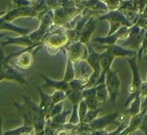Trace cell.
I'll return each mask as SVG.
<instances>
[{"instance_id": "5b68a950", "label": "cell", "mask_w": 147, "mask_h": 135, "mask_svg": "<svg viewBox=\"0 0 147 135\" xmlns=\"http://www.w3.org/2000/svg\"><path fill=\"white\" fill-rule=\"evenodd\" d=\"M145 30H146L141 28L138 25L135 24L130 27L129 35L125 40L123 41V42L121 43L120 45L129 50H139L142 43Z\"/></svg>"}, {"instance_id": "f1b7e54d", "label": "cell", "mask_w": 147, "mask_h": 135, "mask_svg": "<svg viewBox=\"0 0 147 135\" xmlns=\"http://www.w3.org/2000/svg\"><path fill=\"white\" fill-rule=\"evenodd\" d=\"M147 52V30H145V33H144V38H143L142 43L140 45V49L138 50V60L140 61V59H142V57L146 54Z\"/></svg>"}, {"instance_id": "4316f807", "label": "cell", "mask_w": 147, "mask_h": 135, "mask_svg": "<svg viewBox=\"0 0 147 135\" xmlns=\"http://www.w3.org/2000/svg\"><path fill=\"white\" fill-rule=\"evenodd\" d=\"M65 98H67V95L65 91L63 90H56L53 92L52 95V106L55 104L60 103V102L63 101Z\"/></svg>"}, {"instance_id": "3957f363", "label": "cell", "mask_w": 147, "mask_h": 135, "mask_svg": "<svg viewBox=\"0 0 147 135\" xmlns=\"http://www.w3.org/2000/svg\"><path fill=\"white\" fill-rule=\"evenodd\" d=\"M65 47L66 49L67 57L74 63L80 61L86 60L88 56V48L85 44L80 41L67 44Z\"/></svg>"}, {"instance_id": "7a4b0ae2", "label": "cell", "mask_w": 147, "mask_h": 135, "mask_svg": "<svg viewBox=\"0 0 147 135\" xmlns=\"http://www.w3.org/2000/svg\"><path fill=\"white\" fill-rule=\"evenodd\" d=\"M38 46H33V47H28L23 49L22 51H19L17 53H14L5 58L3 59L4 62L8 63L11 59H13V63L17 67L20 69H29L32 67L33 65V57L32 53H30V50Z\"/></svg>"}, {"instance_id": "8fae6325", "label": "cell", "mask_w": 147, "mask_h": 135, "mask_svg": "<svg viewBox=\"0 0 147 135\" xmlns=\"http://www.w3.org/2000/svg\"><path fill=\"white\" fill-rule=\"evenodd\" d=\"M147 108H144V110L141 111L139 114L135 115V116H131V118L129 121L128 122V125L127 128L124 129L123 132L121 133V134H131L136 131L138 130L141 122H142L143 118L144 115L146 113Z\"/></svg>"}, {"instance_id": "d6986e66", "label": "cell", "mask_w": 147, "mask_h": 135, "mask_svg": "<svg viewBox=\"0 0 147 135\" xmlns=\"http://www.w3.org/2000/svg\"><path fill=\"white\" fill-rule=\"evenodd\" d=\"M96 98L98 101L100 103L105 104L106 100H107V97L109 96V92L107 90V86H106L105 80L102 83H99L98 85L96 87Z\"/></svg>"}, {"instance_id": "52a82bcc", "label": "cell", "mask_w": 147, "mask_h": 135, "mask_svg": "<svg viewBox=\"0 0 147 135\" xmlns=\"http://www.w3.org/2000/svg\"><path fill=\"white\" fill-rule=\"evenodd\" d=\"M2 72H1V80H14L20 83L25 84L27 80L24 78L23 74L18 70L9 65V63L7 62H2Z\"/></svg>"}, {"instance_id": "7402d4cb", "label": "cell", "mask_w": 147, "mask_h": 135, "mask_svg": "<svg viewBox=\"0 0 147 135\" xmlns=\"http://www.w3.org/2000/svg\"><path fill=\"white\" fill-rule=\"evenodd\" d=\"M119 38L113 33L111 35H107L106 37H99L96 36L94 39V42L99 44V46H104V45H111L115 44L117 43Z\"/></svg>"}, {"instance_id": "484cf974", "label": "cell", "mask_w": 147, "mask_h": 135, "mask_svg": "<svg viewBox=\"0 0 147 135\" xmlns=\"http://www.w3.org/2000/svg\"><path fill=\"white\" fill-rule=\"evenodd\" d=\"M63 101L52 106L48 112V113L46 115V120H50V119L53 118L55 116L57 115L58 114L61 113L63 112Z\"/></svg>"}, {"instance_id": "f35d334b", "label": "cell", "mask_w": 147, "mask_h": 135, "mask_svg": "<svg viewBox=\"0 0 147 135\" xmlns=\"http://www.w3.org/2000/svg\"><path fill=\"white\" fill-rule=\"evenodd\" d=\"M140 95L141 97H144L147 96V81H143L140 87Z\"/></svg>"}, {"instance_id": "d4e9b609", "label": "cell", "mask_w": 147, "mask_h": 135, "mask_svg": "<svg viewBox=\"0 0 147 135\" xmlns=\"http://www.w3.org/2000/svg\"><path fill=\"white\" fill-rule=\"evenodd\" d=\"M67 98L71 101V103L73 104H79L80 102L84 99L83 95H82V91H74L71 89L67 90L66 92Z\"/></svg>"}, {"instance_id": "f546056e", "label": "cell", "mask_w": 147, "mask_h": 135, "mask_svg": "<svg viewBox=\"0 0 147 135\" xmlns=\"http://www.w3.org/2000/svg\"><path fill=\"white\" fill-rule=\"evenodd\" d=\"M129 33H130V27H127L126 25L121 26L115 33V35L118 37L119 39H121V40H124V39H126L129 35Z\"/></svg>"}, {"instance_id": "d6a6232c", "label": "cell", "mask_w": 147, "mask_h": 135, "mask_svg": "<svg viewBox=\"0 0 147 135\" xmlns=\"http://www.w3.org/2000/svg\"><path fill=\"white\" fill-rule=\"evenodd\" d=\"M69 89L74 91H82L85 89V86L81 83L78 78H75L69 82Z\"/></svg>"}, {"instance_id": "44dd1931", "label": "cell", "mask_w": 147, "mask_h": 135, "mask_svg": "<svg viewBox=\"0 0 147 135\" xmlns=\"http://www.w3.org/2000/svg\"><path fill=\"white\" fill-rule=\"evenodd\" d=\"M32 132H35L34 126L32 125H26L23 124V125L18 127L16 128L12 129V130L7 131L5 132V135H19V134H32Z\"/></svg>"}, {"instance_id": "e575fe53", "label": "cell", "mask_w": 147, "mask_h": 135, "mask_svg": "<svg viewBox=\"0 0 147 135\" xmlns=\"http://www.w3.org/2000/svg\"><path fill=\"white\" fill-rule=\"evenodd\" d=\"M122 0H105V2L107 4V7L109 10H116L119 8L121 4Z\"/></svg>"}, {"instance_id": "7bdbcfd3", "label": "cell", "mask_w": 147, "mask_h": 135, "mask_svg": "<svg viewBox=\"0 0 147 135\" xmlns=\"http://www.w3.org/2000/svg\"></svg>"}, {"instance_id": "5bb4252c", "label": "cell", "mask_w": 147, "mask_h": 135, "mask_svg": "<svg viewBox=\"0 0 147 135\" xmlns=\"http://www.w3.org/2000/svg\"><path fill=\"white\" fill-rule=\"evenodd\" d=\"M88 56L86 61L93 68L94 72H97L102 73V67L100 63V53L97 52L93 47L88 46Z\"/></svg>"}, {"instance_id": "ac0fdd59", "label": "cell", "mask_w": 147, "mask_h": 135, "mask_svg": "<svg viewBox=\"0 0 147 135\" xmlns=\"http://www.w3.org/2000/svg\"><path fill=\"white\" fill-rule=\"evenodd\" d=\"M141 95H140V92L138 93L137 95L135 96L133 100L130 102V106L127 109V113L130 116H135V115H138L140 113V108H141Z\"/></svg>"}, {"instance_id": "cb8c5ba5", "label": "cell", "mask_w": 147, "mask_h": 135, "mask_svg": "<svg viewBox=\"0 0 147 135\" xmlns=\"http://www.w3.org/2000/svg\"><path fill=\"white\" fill-rule=\"evenodd\" d=\"M71 110H65L64 112H62L61 113L58 114L56 116H55L53 118L47 120H50L52 123L56 124V125H63V124L69 123V119H68V116L71 115Z\"/></svg>"}, {"instance_id": "74e56055", "label": "cell", "mask_w": 147, "mask_h": 135, "mask_svg": "<svg viewBox=\"0 0 147 135\" xmlns=\"http://www.w3.org/2000/svg\"><path fill=\"white\" fill-rule=\"evenodd\" d=\"M13 2L17 7L29 6V5L32 4V2L29 1V0H13Z\"/></svg>"}, {"instance_id": "7c38bea8", "label": "cell", "mask_w": 147, "mask_h": 135, "mask_svg": "<svg viewBox=\"0 0 147 135\" xmlns=\"http://www.w3.org/2000/svg\"><path fill=\"white\" fill-rule=\"evenodd\" d=\"M105 49H108L111 51L115 57L121 56V57H127V58H132L134 56H137L138 52L136 50H129V49L125 48L122 47L121 45L117 44H111V45H104V46H99Z\"/></svg>"}, {"instance_id": "8d00e7d4", "label": "cell", "mask_w": 147, "mask_h": 135, "mask_svg": "<svg viewBox=\"0 0 147 135\" xmlns=\"http://www.w3.org/2000/svg\"><path fill=\"white\" fill-rule=\"evenodd\" d=\"M139 131L144 134L147 135V112L144 115V118H143L141 124H140V127H139Z\"/></svg>"}, {"instance_id": "603a6c76", "label": "cell", "mask_w": 147, "mask_h": 135, "mask_svg": "<svg viewBox=\"0 0 147 135\" xmlns=\"http://www.w3.org/2000/svg\"><path fill=\"white\" fill-rule=\"evenodd\" d=\"M76 71L74 67V63L67 57V62H66V67L65 70V75H64L63 80L69 83L70 80L75 78L76 76Z\"/></svg>"}, {"instance_id": "4dcf8cb0", "label": "cell", "mask_w": 147, "mask_h": 135, "mask_svg": "<svg viewBox=\"0 0 147 135\" xmlns=\"http://www.w3.org/2000/svg\"><path fill=\"white\" fill-rule=\"evenodd\" d=\"M88 107L87 104H86V101H85V99H82V100L80 102L78 107L79 117H80V122L82 121V120H83V118L85 117V115H86L87 112H88Z\"/></svg>"}, {"instance_id": "9c48e42d", "label": "cell", "mask_w": 147, "mask_h": 135, "mask_svg": "<svg viewBox=\"0 0 147 135\" xmlns=\"http://www.w3.org/2000/svg\"><path fill=\"white\" fill-rule=\"evenodd\" d=\"M116 57L108 49H105V50L103 52L100 53V63L101 67H102V74H101L99 83L105 80L106 73L110 69H111V65H112L113 60Z\"/></svg>"}, {"instance_id": "83f0119b", "label": "cell", "mask_w": 147, "mask_h": 135, "mask_svg": "<svg viewBox=\"0 0 147 135\" xmlns=\"http://www.w3.org/2000/svg\"><path fill=\"white\" fill-rule=\"evenodd\" d=\"M78 107L79 104H73L71 113V116L69 117V123H70L77 125V124L80 123V120L78 113Z\"/></svg>"}, {"instance_id": "836d02e7", "label": "cell", "mask_w": 147, "mask_h": 135, "mask_svg": "<svg viewBox=\"0 0 147 135\" xmlns=\"http://www.w3.org/2000/svg\"><path fill=\"white\" fill-rule=\"evenodd\" d=\"M84 99H85V101H86V104H87L89 110H95V109H98L99 102L97 100L96 96L87 97V98Z\"/></svg>"}, {"instance_id": "ba28073f", "label": "cell", "mask_w": 147, "mask_h": 135, "mask_svg": "<svg viewBox=\"0 0 147 135\" xmlns=\"http://www.w3.org/2000/svg\"><path fill=\"white\" fill-rule=\"evenodd\" d=\"M119 114L113 113L110 115H107L104 117L96 118L94 121H92L90 123L93 132L96 130H105L107 131V128L110 125H120L116 120V117H118Z\"/></svg>"}, {"instance_id": "60d3db41", "label": "cell", "mask_w": 147, "mask_h": 135, "mask_svg": "<svg viewBox=\"0 0 147 135\" xmlns=\"http://www.w3.org/2000/svg\"><path fill=\"white\" fill-rule=\"evenodd\" d=\"M144 59H145V60H146L147 59V52H146V55L144 56Z\"/></svg>"}, {"instance_id": "d590c367", "label": "cell", "mask_w": 147, "mask_h": 135, "mask_svg": "<svg viewBox=\"0 0 147 135\" xmlns=\"http://www.w3.org/2000/svg\"><path fill=\"white\" fill-rule=\"evenodd\" d=\"M82 95L84 98L96 96V87L90 88H85L82 90Z\"/></svg>"}, {"instance_id": "ffe728a7", "label": "cell", "mask_w": 147, "mask_h": 135, "mask_svg": "<svg viewBox=\"0 0 147 135\" xmlns=\"http://www.w3.org/2000/svg\"><path fill=\"white\" fill-rule=\"evenodd\" d=\"M1 30H10L14 32H16L18 33L21 34L22 35H28L30 30L27 28H23V27H17L16 25H13L10 22L2 20L1 19Z\"/></svg>"}, {"instance_id": "6da1fadb", "label": "cell", "mask_w": 147, "mask_h": 135, "mask_svg": "<svg viewBox=\"0 0 147 135\" xmlns=\"http://www.w3.org/2000/svg\"><path fill=\"white\" fill-rule=\"evenodd\" d=\"M127 62L129 64L131 70L132 72V82L131 85L129 87V96L128 99L124 104V106H127L130 102L133 100L136 95L140 92V87L143 81L140 78V74L139 72V68L137 63V56H134L132 58H127Z\"/></svg>"}, {"instance_id": "2e32d148", "label": "cell", "mask_w": 147, "mask_h": 135, "mask_svg": "<svg viewBox=\"0 0 147 135\" xmlns=\"http://www.w3.org/2000/svg\"><path fill=\"white\" fill-rule=\"evenodd\" d=\"M37 89H38V91L39 94H40V103L39 106H40V108L41 109L42 112L45 115L46 117V115L48 113L51 107L52 106V95H49L46 93L40 87L37 86Z\"/></svg>"}, {"instance_id": "1f68e13d", "label": "cell", "mask_w": 147, "mask_h": 135, "mask_svg": "<svg viewBox=\"0 0 147 135\" xmlns=\"http://www.w3.org/2000/svg\"><path fill=\"white\" fill-rule=\"evenodd\" d=\"M99 112H100L99 108L95 109V110H88L82 122L86 123H90L92 121H94L96 118H97V116L99 115Z\"/></svg>"}, {"instance_id": "30bf717a", "label": "cell", "mask_w": 147, "mask_h": 135, "mask_svg": "<svg viewBox=\"0 0 147 135\" xmlns=\"http://www.w3.org/2000/svg\"><path fill=\"white\" fill-rule=\"evenodd\" d=\"M37 12L34 9V7H30L29 6H24V7H19L11 11L8 12L4 17H2V20L7 21V22H11L14 18L19 16H35Z\"/></svg>"}, {"instance_id": "9a60e30c", "label": "cell", "mask_w": 147, "mask_h": 135, "mask_svg": "<svg viewBox=\"0 0 147 135\" xmlns=\"http://www.w3.org/2000/svg\"><path fill=\"white\" fill-rule=\"evenodd\" d=\"M96 26L95 19L94 17H91L89 18V20L86 22L84 26L82 33H81L80 41L86 44L90 40V36L94 32V30H96Z\"/></svg>"}, {"instance_id": "ab89813d", "label": "cell", "mask_w": 147, "mask_h": 135, "mask_svg": "<svg viewBox=\"0 0 147 135\" xmlns=\"http://www.w3.org/2000/svg\"><path fill=\"white\" fill-rule=\"evenodd\" d=\"M141 107H144V108H147V96H146V97H145V99H144V102L142 103Z\"/></svg>"}, {"instance_id": "8992f818", "label": "cell", "mask_w": 147, "mask_h": 135, "mask_svg": "<svg viewBox=\"0 0 147 135\" xmlns=\"http://www.w3.org/2000/svg\"><path fill=\"white\" fill-rule=\"evenodd\" d=\"M44 42L48 50L51 49V50L56 51L68 44L69 37L66 35L65 32H55L52 34H48L44 39Z\"/></svg>"}, {"instance_id": "e0dca14e", "label": "cell", "mask_w": 147, "mask_h": 135, "mask_svg": "<svg viewBox=\"0 0 147 135\" xmlns=\"http://www.w3.org/2000/svg\"><path fill=\"white\" fill-rule=\"evenodd\" d=\"M42 79L44 80V87H52L57 90H63L66 92L67 90L69 89V83L65 80H54L50 79L49 78L45 75L44 74H40Z\"/></svg>"}, {"instance_id": "4fadbf2b", "label": "cell", "mask_w": 147, "mask_h": 135, "mask_svg": "<svg viewBox=\"0 0 147 135\" xmlns=\"http://www.w3.org/2000/svg\"><path fill=\"white\" fill-rule=\"evenodd\" d=\"M7 44H17L21 46H24L26 47H33V46H39L38 44H35L33 43L31 38L28 35H22L19 37H7L5 40L2 42V45Z\"/></svg>"}, {"instance_id": "277c9868", "label": "cell", "mask_w": 147, "mask_h": 135, "mask_svg": "<svg viewBox=\"0 0 147 135\" xmlns=\"http://www.w3.org/2000/svg\"><path fill=\"white\" fill-rule=\"evenodd\" d=\"M105 83L110 95V101L112 103L113 106L115 107L116 106V99L121 87V80L118 72L110 69L106 73Z\"/></svg>"}, {"instance_id": "b9f144b4", "label": "cell", "mask_w": 147, "mask_h": 135, "mask_svg": "<svg viewBox=\"0 0 147 135\" xmlns=\"http://www.w3.org/2000/svg\"><path fill=\"white\" fill-rule=\"evenodd\" d=\"M146 81H147V75H146Z\"/></svg>"}]
</instances>
